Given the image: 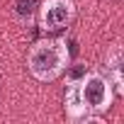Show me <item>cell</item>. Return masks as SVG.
Listing matches in <instances>:
<instances>
[{"instance_id":"3957f363","label":"cell","mask_w":124,"mask_h":124,"mask_svg":"<svg viewBox=\"0 0 124 124\" xmlns=\"http://www.w3.org/2000/svg\"><path fill=\"white\" fill-rule=\"evenodd\" d=\"M39 27L44 32H61L76 17L73 0H39Z\"/></svg>"},{"instance_id":"5b68a950","label":"cell","mask_w":124,"mask_h":124,"mask_svg":"<svg viewBox=\"0 0 124 124\" xmlns=\"http://www.w3.org/2000/svg\"><path fill=\"white\" fill-rule=\"evenodd\" d=\"M37 8H39V0H15L12 3V15L17 17V22L24 24V22H29L34 17Z\"/></svg>"},{"instance_id":"277c9868","label":"cell","mask_w":124,"mask_h":124,"mask_svg":"<svg viewBox=\"0 0 124 124\" xmlns=\"http://www.w3.org/2000/svg\"><path fill=\"white\" fill-rule=\"evenodd\" d=\"M107 71H109V83H112V88L117 90V93H124V80H122V49L119 46H114L112 51H109V56H107Z\"/></svg>"},{"instance_id":"7a4b0ae2","label":"cell","mask_w":124,"mask_h":124,"mask_svg":"<svg viewBox=\"0 0 124 124\" xmlns=\"http://www.w3.org/2000/svg\"><path fill=\"white\" fill-rule=\"evenodd\" d=\"M76 83V93H78V100L80 105L85 107L88 114H100V112H107L112 107V100H114V88L109 83L107 76L102 73H83Z\"/></svg>"},{"instance_id":"6da1fadb","label":"cell","mask_w":124,"mask_h":124,"mask_svg":"<svg viewBox=\"0 0 124 124\" xmlns=\"http://www.w3.org/2000/svg\"><path fill=\"white\" fill-rule=\"evenodd\" d=\"M68 44L63 39H39L27 54V68L41 83H54L68 66Z\"/></svg>"}]
</instances>
